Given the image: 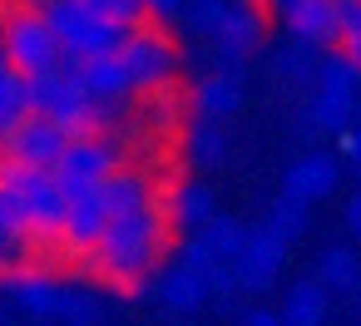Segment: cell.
I'll return each instance as SVG.
<instances>
[{
  "instance_id": "obj_1",
  "label": "cell",
  "mask_w": 361,
  "mask_h": 326,
  "mask_svg": "<svg viewBox=\"0 0 361 326\" xmlns=\"http://www.w3.org/2000/svg\"><path fill=\"white\" fill-rule=\"evenodd\" d=\"M164 252H169V218H164V203H154L129 218H114L99 232V242L85 252V267L114 291H139L154 277Z\"/></svg>"
},
{
  "instance_id": "obj_2",
  "label": "cell",
  "mask_w": 361,
  "mask_h": 326,
  "mask_svg": "<svg viewBox=\"0 0 361 326\" xmlns=\"http://www.w3.org/2000/svg\"><path fill=\"white\" fill-rule=\"evenodd\" d=\"M65 208H70V198H65V188L55 183L50 168L0 158V222H6L25 247L60 242Z\"/></svg>"
},
{
  "instance_id": "obj_3",
  "label": "cell",
  "mask_w": 361,
  "mask_h": 326,
  "mask_svg": "<svg viewBox=\"0 0 361 326\" xmlns=\"http://www.w3.org/2000/svg\"><path fill=\"white\" fill-rule=\"evenodd\" d=\"M30 89V114L60 124L70 139H90V134H119L129 109L134 104H109V99H94L80 80V70L65 60L60 70L40 75V80H25Z\"/></svg>"
},
{
  "instance_id": "obj_4",
  "label": "cell",
  "mask_w": 361,
  "mask_h": 326,
  "mask_svg": "<svg viewBox=\"0 0 361 326\" xmlns=\"http://www.w3.org/2000/svg\"><path fill=\"white\" fill-rule=\"evenodd\" d=\"M0 50L20 80H40L65 65V50L45 20V11L20 6V0H0Z\"/></svg>"
},
{
  "instance_id": "obj_5",
  "label": "cell",
  "mask_w": 361,
  "mask_h": 326,
  "mask_svg": "<svg viewBox=\"0 0 361 326\" xmlns=\"http://www.w3.org/2000/svg\"><path fill=\"white\" fill-rule=\"evenodd\" d=\"M119 65H124V75H129L134 99H154V94L173 89V84H178V70H183L173 35H169L164 25H154V20H144L139 30L124 35V45H119Z\"/></svg>"
},
{
  "instance_id": "obj_6",
  "label": "cell",
  "mask_w": 361,
  "mask_h": 326,
  "mask_svg": "<svg viewBox=\"0 0 361 326\" xmlns=\"http://www.w3.org/2000/svg\"><path fill=\"white\" fill-rule=\"evenodd\" d=\"M129 163V144L119 139V134H90V139H70L65 144V153H60V163L50 168L55 173V183L65 188V198H75V193H90V188H99L109 173H119Z\"/></svg>"
},
{
  "instance_id": "obj_7",
  "label": "cell",
  "mask_w": 361,
  "mask_h": 326,
  "mask_svg": "<svg viewBox=\"0 0 361 326\" xmlns=\"http://www.w3.org/2000/svg\"><path fill=\"white\" fill-rule=\"evenodd\" d=\"M45 20L65 50V60H99V55H114L124 45V30L90 15L85 6H75V0H55V6H45Z\"/></svg>"
},
{
  "instance_id": "obj_8",
  "label": "cell",
  "mask_w": 361,
  "mask_h": 326,
  "mask_svg": "<svg viewBox=\"0 0 361 326\" xmlns=\"http://www.w3.org/2000/svg\"><path fill=\"white\" fill-rule=\"evenodd\" d=\"M70 134L40 114H25L6 139H0V158H16V163H35V168H55L60 153H65Z\"/></svg>"
},
{
  "instance_id": "obj_9",
  "label": "cell",
  "mask_w": 361,
  "mask_h": 326,
  "mask_svg": "<svg viewBox=\"0 0 361 326\" xmlns=\"http://www.w3.org/2000/svg\"><path fill=\"white\" fill-rule=\"evenodd\" d=\"M282 267H287V242H282L267 222H262V227H247V242H243V252H238V262H233L238 287H243V291H267Z\"/></svg>"
},
{
  "instance_id": "obj_10",
  "label": "cell",
  "mask_w": 361,
  "mask_h": 326,
  "mask_svg": "<svg viewBox=\"0 0 361 326\" xmlns=\"http://www.w3.org/2000/svg\"><path fill=\"white\" fill-rule=\"evenodd\" d=\"M262 30H267V20H262V11L252 6V0H233V6H228V20H223V30L213 35V40H218V55H223L228 65L247 60V55L262 45Z\"/></svg>"
},
{
  "instance_id": "obj_11",
  "label": "cell",
  "mask_w": 361,
  "mask_h": 326,
  "mask_svg": "<svg viewBox=\"0 0 361 326\" xmlns=\"http://www.w3.org/2000/svg\"><path fill=\"white\" fill-rule=\"evenodd\" d=\"M0 282H6V291H11V296H16L30 316H55V311H60V291H65V287H60L45 267H35V262L11 267Z\"/></svg>"
},
{
  "instance_id": "obj_12",
  "label": "cell",
  "mask_w": 361,
  "mask_h": 326,
  "mask_svg": "<svg viewBox=\"0 0 361 326\" xmlns=\"http://www.w3.org/2000/svg\"><path fill=\"white\" fill-rule=\"evenodd\" d=\"M243 80L233 75V70H213L208 80H198L193 89H188V114H198V119H228V114H238L243 109Z\"/></svg>"
},
{
  "instance_id": "obj_13",
  "label": "cell",
  "mask_w": 361,
  "mask_h": 326,
  "mask_svg": "<svg viewBox=\"0 0 361 326\" xmlns=\"http://www.w3.org/2000/svg\"><path fill=\"white\" fill-rule=\"evenodd\" d=\"M164 218H169V227H188V232L208 227L218 218L213 188L208 183H173V188H164Z\"/></svg>"
},
{
  "instance_id": "obj_14",
  "label": "cell",
  "mask_w": 361,
  "mask_h": 326,
  "mask_svg": "<svg viewBox=\"0 0 361 326\" xmlns=\"http://www.w3.org/2000/svg\"><path fill=\"white\" fill-rule=\"evenodd\" d=\"M287 30L302 45H336L341 40V20H336V0H302V6L282 11Z\"/></svg>"
},
{
  "instance_id": "obj_15",
  "label": "cell",
  "mask_w": 361,
  "mask_h": 326,
  "mask_svg": "<svg viewBox=\"0 0 361 326\" xmlns=\"http://www.w3.org/2000/svg\"><path fill=\"white\" fill-rule=\"evenodd\" d=\"M331 188H336V163L326 153H302L287 168V183H282V193L297 198V203H322Z\"/></svg>"
},
{
  "instance_id": "obj_16",
  "label": "cell",
  "mask_w": 361,
  "mask_h": 326,
  "mask_svg": "<svg viewBox=\"0 0 361 326\" xmlns=\"http://www.w3.org/2000/svg\"><path fill=\"white\" fill-rule=\"evenodd\" d=\"M85 80V89L94 99H109V104H134V89H129V75L119 65V50L114 55H99V60H70Z\"/></svg>"
},
{
  "instance_id": "obj_17",
  "label": "cell",
  "mask_w": 361,
  "mask_h": 326,
  "mask_svg": "<svg viewBox=\"0 0 361 326\" xmlns=\"http://www.w3.org/2000/svg\"><path fill=\"white\" fill-rule=\"evenodd\" d=\"M159 296H164V306H173V311H198L203 301H213L203 272H193V267H183V262L159 277Z\"/></svg>"
},
{
  "instance_id": "obj_18",
  "label": "cell",
  "mask_w": 361,
  "mask_h": 326,
  "mask_svg": "<svg viewBox=\"0 0 361 326\" xmlns=\"http://www.w3.org/2000/svg\"><path fill=\"white\" fill-rule=\"evenodd\" d=\"M356 124V99H341V94H312L307 104V134H346Z\"/></svg>"
},
{
  "instance_id": "obj_19",
  "label": "cell",
  "mask_w": 361,
  "mask_h": 326,
  "mask_svg": "<svg viewBox=\"0 0 361 326\" xmlns=\"http://www.w3.org/2000/svg\"><path fill=\"white\" fill-rule=\"evenodd\" d=\"M326 321V287L312 277V282H297L282 301V326H322Z\"/></svg>"
},
{
  "instance_id": "obj_20",
  "label": "cell",
  "mask_w": 361,
  "mask_h": 326,
  "mask_svg": "<svg viewBox=\"0 0 361 326\" xmlns=\"http://www.w3.org/2000/svg\"><path fill=\"white\" fill-rule=\"evenodd\" d=\"M25 114H30V89H25V80L11 70L6 50H0V139H6Z\"/></svg>"
},
{
  "instance_id": "obj_21",
  "label": "cell",
  "mask_w": 361,
  "mask_h": 326,
  "mask_svg": "<svg viewBox=\"0 0 361 326\" xmlns=\"http://www.w3.org/2000/svg\"><path fill=\"white\" fill-rule=\"evenodd\" d=\"M317 282H322L326 291H356V287H361V262H356V252H346V247L322 252V272H317Z\"/></svg>"
},
{
  "instance_id": "obj_22",
  "label": "cell",
  "mask_w": 361,
  "mask_h": 326,
  "mask_svg": "<svg viewBox=\"0 0 361 326\" xmlns=\"http://www.w3.org/2000/svg\"><path fill=\"white\" fill-rule=\"evenodd\" d=\"M75 6H85L90 15H99V20H109V25H119L124 35H129V30H139V25L149 20L144 0H75Z\"/></svg>"
},
{
  "instance_id": "obj_23",
  "label": "cell",
  "mask_w": 361,
  "mask_h": 326,
  "mask_svg": "<svg viewBox=\"0 0 361 326\" xmlns=\"http://www.w3.org/2000/svg\"><path fill=\"white\" fill-rule=\"evenodd\" d=\"M188 158L203 163V168H218V163L228 158V139H223V129H218L213 119L193 124V134H188Z\"/></svg>"
},
{
  "instance_id": "obj_24",
  "label": "cell",
  "mask_w": 361,
  "mask_h": 326,
  "mask_svg": "<svg viewBox=\"0 0 361 326\" xmlns=\"http://www.w3.org/2000/svg\"><path fill=\"white\" fill-rule=\"evenodd\" d=\"M203 232V242L223 257V262H238V252H243V242H247V227L238 222V218H213L208 227H198Z\"/></svg>"
},
{
  "instance_id": "obj_25",
  "label": "cell",
  "mask_w": 361,
  "mask_h": 326,
  "mask_svg": "<svg viewBox=\"0 0 361 326\" xmlns=\"http://www.w3.org/2000/svg\"><path fill=\"white\" fill-rule=\"evenodd\" d=\"M228 6L233 0H188L183 6V25H188V35H218L223 30V20H228Z\"/></svg>"
},
{
  "instance_id": "obj_26",
  "label": "cell",
  "mask_w": 361,
  "mask_h": 326,
  "mask_svg": "<svg viewBox=\"0 0 361 326\" xmlns=\"http://www.w3.org/2000/svg\"><path fill=\"white\" fill-rule=\"evenodd\" d=\"M317 94H341V99H356V94H361V75H356L341 55H331V60L317 70Z\"/></svg>"
},
{
  "instance_id": "obj_27",
  "label": "cell",
  "mask_w": 361,
  "mask_h": 326,
  "mask_svg": "<svg viewBox=\"0 0 361 326\" xmlns=\"http://www.w3.org/2000/svg\"><path fill=\"white\" fill-rule=\"evenodd\" d=\"M267 227L292 247V242L307 232V203H297V198H287V193H282V203H272V213H267Z\"/></svg>"
},
{
  "instance_id": "obj_28",
  "label": "cell",
  "mask_w": 361,
  "mask_h": 326,
  "mask_svg": "<svg viewBox=\"0 0 361 326\" xmlns=\"http://www.w3.org/2000/svg\"><path fill=\"white\" fill-rule=\"evenodd\" d=\"M55 316H60L65 326H94V321H99V296H94V291H75V287H65Z\"/></svg>"
},
{
  "instance_id": "obj_29",
  "label": "cell",
  "mask_w": 361,
  "mask_h": 326,
  "mask_svg": "<svg viewBox=\"0 0 361 326\" xmlns=\"http://www.w3.org/2000/svg\"><path fill=\"white\" fill-rule=\"evenodd\" d=\"M178 262H183V267H193V272H203V282H208V272H213V267H218L223 257H218V252H213V247L203 242V232H193V237L183 242V252H178Z\"/></svg>"
},
{
  "instance_id": "obj_30",
  "label": "cell",
  "mask_w": 361,
  "mask_h": 326,
  "mask_svg": "<svg viewBox=\"0 0 361 326\" xmlns=\"http://www.w3.org/2000/svg\"><path fill=\"white\" fill-rule=\"evenodd\" d=\"M20 262H25V242H20L6 222H0V277H6L11 267H20Z\"/></svg>"
},
{
  "instance_id": "obj_31",
  "label": "cell",
  "mask_w": 361,
  "mask_h": 326,
  "mask_svg": "<svg viewBox=\"0 0 361 326\" xmlns=\"http://www.w3.org/2000/svg\"><path fill=\"white\" fill-rule=\"evenodd\" d=\"M336 55H341V60H346V65H351V70L361 75V30L341 35V40H336Z\"/></svg>"
},
{
  "instance_id": "obj_32",
  "label": "cell",
  "mask_w": 361,
  "mask_h": 326,
  "mask_svg": "<svg viewBox=\"0 0 361 326\" xmlns=\"http://www.w3.org/2000/svg\"><path fill=\"white\" fill-rule=\"evenodd\" d=\"M183 6H188V0H144L149 20H173V15H183Z\"/></svg>"
},
{
  "instance_id": "obj_33",
  "label": "cell",
  "mask_w": 361,
  "mask_h": 326,
  "mask_svg": "<svg viewBox=\"0 0 361 326\" xmlns=\"http://www.w3.org/2000/svg\"><path fill=\"white\" fill-rule=\"evenodd\" d=\"M336 144H341V153H346L351 163H361V114H356V124H351V129H346Z\"/></svg>"
},
{
  "instance_id": "obj_34",
  "label": "cell",
  "mask_w": 361,
  "mask_h": 326,
  "mask_svg": "<svg viewBox=\"0 0 361 326\" xmlns=\"http://www.w3.org/2000/svg\"><path fill=\"white\" fill-rule=\"evenodd\" d=\"M346 222H351V232L361 237V188L351 193V203H346Z\"/></svg>"
},
{
  "instance_id": "obj_35",
  "label": "cell",
  "mask_w": 361,
  "mask_h": 326,
  "mask_svg": "<svg viewBox=\"0 0 361 326\" xmlns=\"http://www.w3.org/2000/svg\"><path fill=\"white\" fill-rule=\"evenodd\" d=\"M247 326H282V316H277V311H252Z\"/></svg>"
},
{
  "instance_id": "obj_36",
  "label": "cell",
  "mask_w": 361,
  "mask_h": 326,
  "mask_svg": "<svg viewBox=\"0 0 361 326\" xmlns=\"http://www.w3.org/2000/svg\"><path fill=\"white\" fill-rule=\"evenodd\" d=\"M20 6H35V11H45V6H55V0H20Z\"/></svg>"
},
{
  "instance_id": "obj_37",
  "label": "cell",
  "mask_w": 361,
  "mask_h": 326,
  "mask_svg": "<svg viewBox=\"0 0 361 326\" xmlns=\"http://www.w3.org/2000/svg\"><path fill=\"white\" fill-rule=\"evenodd\" d=\"M272 6H277V11H292V6H302V0H272Z\"/></svg>"
},
{
  "instance_id": "obj_38",
  "label": "cell",
  "mask_w": 361,
  "mask_h": 326,
  "mask_svg": "<svg viewBox=\"0 0 361 326\" xmlns=\"http://www.w3.org/2000/svg\"><path fill=\"white\" fill-rule=\"evenodd\" d=\"M0 326H11V306L6 301H0Z\"/></svg>"
},
{
  "instance_id": "obj_39",
  "label": "cell",
  "mask_w": 361,
  "mask_h": 326,
  "mask_svg": "<svg viewBox=\"0 0 361 326\" xmlns=\"http://www.w3.org/2000/svg\"><path fill=\"white\" fill-rule=\"evenodd\" d=\"M356 306H361V287H356Z\"/></svg>"
}]
</instances>
